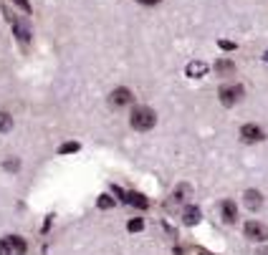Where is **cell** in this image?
<instances>
[{
    "instance_id": "e0dca14e",
    "label": "cell",
    "mask_w": 268,
    "mask_h": 255,
    "mask_svg": "<svg viewBox=\"0 0 268 255\" xmlns=\"http://www.w3.org/2000/svg\"><path fill=\"white\" fill-rule=\"evenodd\" d=\"M96 205H99V210H109V207H114V200L109 197V194H101V197L96 200Z\"/></svg>"
},
{
    "instance_id": "30bf717a",
    "label": "cell",
    "mask_w": 268,
    "mask_h": 255,
    "mask_svg": "<svg viewBox=\"0 0 268 255\" xmlns=\"http://www.w3.org/2000/svg\"><path fill=\"white\" fill-rule=\"evenodd\" d=\"M243 202H246L248 210H258V207L263 205V197H261V192H258V190H246Z\"/></svg>"
},
{
    "instance_id": "7a4b0ae2",
    "label": "cell",
    "mask_w": 268,
    "mask_h": 255,
    "mask_svg": "<svg viewBox=\"0 0 268 255\" xmlns=\"http://www.w3.org/2000/svg\"><path fill=\"white\" fill-rule=\"evenodd\" d=\"M243 94H246V88H243L241 84L223 86L220 91H218V96H220V104H223V106H235V104L243 99Z\"/></svg>"
},
{
    "instance_id": "52a82bcc",
    "label": "cell",
    "mask_w": 268,
    "mask_h": 255,
    "mask_svg": "<svg viewBox=\"0 0 268 255\" xmlns=\"http://www.w3.org/2000/svg\"><path fill=\"white\" fill-rule=\"evenodd\" d=\"M3 240L8 243V248H10L13 255H25L28 245H25V240H23L21 235H8V237H3Z\"/></svg>"
},
{
    "instance_id": "ba28073f",
    "label": "cell",
    "mask_w": 268,
    "mask_h": 255,
    "mask_svg": "<svg viewBox=\"0 0 268 255\" xmlns=\"http://www.w3.org/2000/svg\"><path fill=\"white\" fill-rule=\"evenodd\" d=\"M207 68H210V66H207L205 61H190L187 68H185V73H187L190 79H202L205 73H207Z\"/></svg>"
},
{
    "instance_id": "44dd1931",
    "label": "cell",
    "mask_w": 268,
    "mask_h": 255,
    "mask_svg": "<svg viewBox=\"0 0 268 255\" xmlns=\"http://www.w3.org/2000/svg\"><path fill=\"white\" fill-rule=\"evenodd\" d=\"M218 46H220L223 51H235V43H233V41H220Z\"/></svg>"
},
{
    "instance_id": "603a6c76",
    "label": "cell",
    "mask_w": 268,
    "mask_h": 255,
    "mask_svg": "<svg viewBox=\"0 0 268 255\" xmlns=\"http://www.w3.org/2000/svg\"><path fill=\"white\" fill-rule=\"evenodd\" d=\"M137 3H142V5H157L159 0H137Z\"/></svg>"
},
{
    "instance_id": "cb8c5ba5",
    "label": "cell",
    "mask_w": 268,
    "mask_h": 255,
    "mask_svg": "<svg viewBox=\"0 0 268 255\" xmlns=\"http://www.w3.org/2000/svg\"><path fill=\"white\" fill-rule=\"evenodd\" d=\"M258 255H268V248L266 250H258Z\"/></svg>"
},
{
    "instance_id": "5bb4252c",
    "label": "cell",
    "mask_w": 268,
    "mask_h": 255,
    "mask_svg": "<svg viewBox=\"0 0 268 255\" xmlns=\"http://www.w3.org/2000/svg\"><path fill=\"white\" fill-rule=\"evenodd\" d=\"M13 129V116L8 111H0V134H5Z\"/></svg>"
},
{
    "instance_id": "7c38bea8",
    "label": "cell",
    "mask_w": 268,
    "mask_h": 255,
    "mask_svg": "<svg viewBox=\"0 0 268 255\" xmlns=\"http://www.w3.org/2000/svg\"><path fill=\"white\" fill-rule=\"evenodd\" d=\"M127 202L134 205V207H139V210H147V207H150V200H147L142 192H129V194H127Z\"/></svg>"
},
{
    "instance_id": "4fadbf2b",
    "label": "cell",
    "mask_w": 268,
    "mask_h": 255,
    "mask_svg": "<svg viewBox=\"0 0 268 255\" xmlns=\"http://www.w3.org/2000/svg\"><path fill=\"white\" fill-rule=\"evenodd\" d=\"M215 71L220 73V76H228V73H233V71H235V64H233V61H228V58H220V61L215 64Z\"/></svg>"
},
{
    "instance_id": "d4e9b609",
    "label": "cell",
    "mask_w": 268,
    "mask_h": 255,
    "mask_svg": "<svg viewBox=\"0 0 268 255\" xmlns=\"http://www.w3.org/2000/svg\"><path fill=\"white\" fill-rule=\"evenodd\" d=\"M263 61H268V51H266V53H263Z\"/></svg>"
},
{
    "instance_id": "5b68a950",
    "label": "cell",
    "mask_w": 268,
    "mask_h": 255,
    "mask_svg": "<svg viewBox=\"0 0 268 255\" xmlns=\"http://www.w3.org/2000/svg\"><path fill=\"white\" fill-rule=\"evenodd\" d=\"M243 233H246V237L253 240V243H266V240H268V228H266L263 222H256V220L246 222Z\"/></svg>"
},
{
    "instance_id": "ac0fdd59",
    "label": "cell",
    "mask_w": 268,
    "mask_h": 255,
    "mask_svg": "<svg viewBox=\"0 0 268 255\" xmlns=\"http://www.w3.org/2000/svg\"><path fill=\"white\" fill-rule=\"evenodd\" d=\"M3 167H5L8 172H18V170H21V162H18V159H5Z\"/></svg>"
},
{
    "instance_id": "7402d4cb",
    "label": "cell",
    "mask_w": 268,
    "mask_h": 255,
    "mask_svg": "<svg viewBox=\"0 0 268 255\" xmlns=\"http://www.w3.org/2000/svg\"><path fill=\"white\" fill-rule=\"evenodd\" d=\"M0 255H13V253H10V248H8V243H5V240H0Z\"/></svg>"
},
{
    "instance_id": "9a60e30c",
    "label": "cell",
    "mask_w": 268,
    "mask_h": 255,
    "mask_svg": "<svg viewBox=\"0 0 268 255\" xmlns=\"http://www.w3.org/2000/svg\"><path fill=\"white\" fill-rule=\"evenodd\" d=\"M79 149H81L79 142H66V144L58 147V154H73V152H79Z\"/></svg>"
},
{
    "instance_id": "277c9868",
    "label": "cell",
    "mask_w": 268,
    "mask_h": 255,
    "mask_svg": "<svg viewBox=\"0 0 268 255\" xmlns=\"http://www.w3.org/2000/svg\"><path fill=\"white\" fill-rule=\"evenodd\" d=\"M132 101H134V94L129 91L127 86H119V88H114V91L109 94V104L114 109H124V106H129Z\"/></svg>"
},
{
    "instance_id": "3957f363",
    "label": "cell",
    "mask_w": 268,
    "mask_h": 255,
    "mask_svg": "<svg viewBox=\"0 0 268 255\" xmlns=\"http://www.w3.org/2000/svg\"><path fill=\"white\" fill-rule=\"evenodd\" d=\"M3 13H5V18H8V23H10V28H13V36H16L23 46H28L31 43V31H28V25L25 23H21L16 16H10V10L3 5Z\"/></svg>"
},
{
    "instance_id": "2e32d148",
    "label": "cell",
    "mask_w": 268,
    "mask_h": 255,
    "mask_svg": "<svg viewBox=\"0 0 268 255\" xmlns=\"http://www.w3.org/2000/svg\"><path fill=\"white\" fill-rule=\"evenodd\" d=\"M127 230H129V233H142V230H144V220H142V217L129 220V222H127Z\"/></svg>"
},
{
    "instance_id": "6da1fadb",
    "label": "cell",
    "mask_w": 268,
    "mask_h": 255,
    "mask_svg": "<svg viewBox=\"0 0 268 255\" xmlns=\"http://www.w3.org/2000/svg\"><path fill=\"white\" fill-rule=\"evenodd\" d=\"M129 124L137 131H150L157 124V114L152 109H147V106H137L132 111V116H129Z\"/></svg>"
},
{
    "instance_id": "ffe728a7",
    "label": "cell",
    "mask_w": 268,
    "mask_h": 255,
    "mask_svg": "<svg viewBox=\"0 0 268 255\" xmlns=\"http://www.w3.org/2000/svg\"><path fill=\"white\" fill-rule=\"evenodd\" d=\"M13 3H16L23 13H33V8H31V3H28V0H13Z\"/></svg>"
},
{
    "instance_id": "d6986e66",
    "label": "cell",
    "mask_w": 268,
    "mask_h": 255,
    "mask_svg": "<svg viewBox=\"0 0 268 255\" xmlns=\"http://www.w3.org/2000/svg\"><path fill=\"white\" fill-rule=\"evenodd\" d=\"M187 192H190V190H187V187L182 185V187H180V190H177V192H172V200H175V202H182Z\"/></svg>"
},
{
    "instance_id": "8992f818",
    "label": "cell",
    "mask_w": 268,
    "mask_h": 255,
    "mask_svg": "<svg viewBox=\"0 0 268 255\" xmlns=\"http://www.w3.org/2000/svg\"><path fill=\"white\" fill-rule=\"evenodd\" d=\"M241 139L248 142V144H253V142L266 139V134H263V129L256 127V124H243V127H241Z\"/></svg>"
},
{
    "instance_id": "8fae6325",
    "label": "cell",
    "mask_w": 268,
    "mask_h": 255,
    "mask_svg": "<svg viewBox=\"0 0 268 255\" xmlns=\"http://www.w3.org/2000/svg\"><path fill=\"white\" fill-rule=\"evenodd\" d=\"M200 217H202V215H200V210H198L195 205H187V207L182 210V222H185V225H198Z\"/></svg>"
},
{
    "instance_id": "9c48e42d",
    "label": "cell",
    "mask_w": 268,
    "mask_h": 255,
    "mask_svg": "<svg viewBox=\"0 0 268 255\" xmlns=\"http://www.w3.org/2000/svg\"><path fill=\"white\" fill-rule=\"evenodd\" d=\"M220 212H223V220H225L228 225H233L235 220H238V207H235V202L233 200H225L220 205Z\"/></svg>"
},
{
    "instance_id": "484cf974",
    "label": "cell",
    "mask_w": 268,
    "mask_h": 255,
    "mask_svg": "<svg viewBox=\"0 0 268 255\" xmlns=\"http://www.w3.org/2000/svg\"><path fill=\"white\" fill-rule=\"evenodd\" d=\"M200 255H210V253H202V250H200Z\"/></svg>"
}]
</instances>
